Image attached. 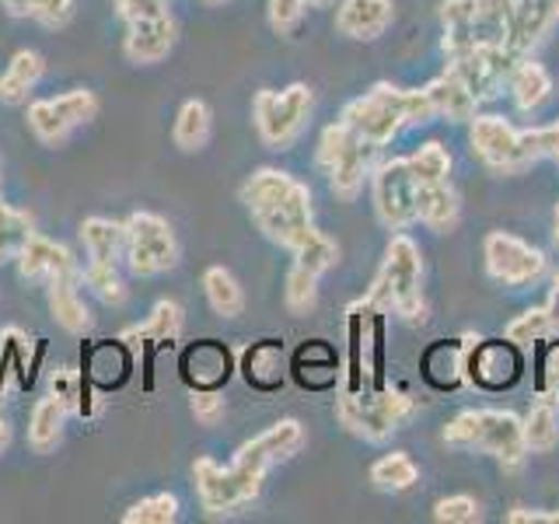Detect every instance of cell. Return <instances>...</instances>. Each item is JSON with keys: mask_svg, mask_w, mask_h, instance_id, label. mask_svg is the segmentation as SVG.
<instances>
[{"mask_svg": "<svg viewBox=\"0 0 559 524\" xmlns=\"http://www.w3.org/2000/svg\"><path fill=\"white\" fill-rule=\"evenodd\" d=\"M507 524H559V511H538V507H511Z\"/></svg>", "mask_w": 559, "mask_h": 524, "instance_id": "obj_52", "label": "cell"}, {"mask_svg": "<svg viewBox=\"0 0 559 524\" xmlns=\"http://www.w3.org/2000/svg\"><path fill=\"white\" fill-rule=\"evenodd\" d=\"M427 98L433 105V119H448V122H472L476 119V105L479 98L468 92V87L451 74H441L437 81H430L427 87Z\"/></svg>", "mask_w": 559, "mask_h": 524, "instance_id": "obj_29", "label": "cell"}, {"mask_svg": "<svg viewBox=\"0 0 559 524\" xmlns=\"http://www.w3.org/2000/svg\"><path fill=\"white\" fill-rule=\"evenodd\" d=\"M294 378L305 384L311 392H322L332 389L340 381V360H336V349L322 340H311L297 349L294 357Z\"/></svg>", "mask_w": 559, "mask_h": 524, "instance_id": "obj_30", "label": "cell"}, {"mask_svg": "<svg viewBox=\"0 0 559 524\" xmlns=\"http://www.w3.org/2000/svg\"><path fill=\"white\" fill-rule=\"evenodd\" d=\"M332 0H308V8H329Z\"/></svg>", "mask_w": 559, "mask_h": 524, "instance_id": "obj_57", "label": "cell"}, {"mask_svg": "<svg viewBox=\"0 0 559 524\" xmlns=\"http://www.w3.org/2000/svg\"><path fill=\"white\" fill-rule=\"evenodd\" d=\"M175 43H179V25H175L171 14L151 17V22H133L122 35V57L133 67H154L171 57Z\"/></svg>", "mask_w": 559, "mask_h": 524, "instance_id": "obj_19", "label": "cell"}, {"mask_svg": "<svg viewBox=\"0 0 559 524\" xmlns=\"http://www.w3.org/2000/svg\"><path fill=\"white\" fill-rule=\"evenodd\" d=\"M546 311H549V322H552V329L559 332V276H556V284H552V294H549V305H546Z\"/></svg>", "mask_w": 559, "mask_h": 524, "instance_id": "obj_54", "label": "cell"}, {"mask_svg": "<svg viewBox=\"0 0 559 524\" xmlns=\"http://www.w3.org/2000/svg\"><path fill=\"white\" fill-rule=\"evenodd\" d=\"M46 305L49 314L57 319V325L70 336H84L87 329L95 325L92 311H87L84 297H81V273H63L46 284Z\"/></svg>", "mask_w": 559, "mask_h": 524, "instance_id": "obj_21", "label": "cell"}, {"mask_svg": "<svg viewBox=\"0 0 559 524\" xmlns=\"http://www.w3.org/2000/svg\"><path fill=\"white\" fill-rule=\"evenodd\" d=\"M14 262H17V276H22L28 287H39V284L46 287L49 279H57L63 273H81V262L74 259V252L43 235H32Z\"/></svg>", "mask_w": 559, "mask_h": 524, "instance_id": "obj_18", "label": "cell"}, {"mask_svg": "<svg viewBox=\"0 0 559 524\" xmlns=\"http://www.w3.org/2000/svg\"><path fill=\"white\" fill-rule=\"evenodd\" d=\"M238 196L259 231L280 249L294 252L311 238V189L297 182L290 171L259 168L241 182Z\"/></svg>", "mask_w": 559, "mask_h": 524, "instance_id": "obj_2", "label": "cell"}, {"mask_svg": "<svg viewBox=\"0 0 559 524\" xmlns=\"http://www.w3.org/2000/svg\"><path fill=\"white\" fill-rule=\"evenodd\" d=\"M381 311L367 301L349 305V374L346 392L381 389Z\"/></svg>", "mask_w": 559, "mask_h": 524, "instance_id": "obj_13", "label": "cell"}, {"mask_svg": "<svg viewBox=\"0 0 559 524\" xmlns=\"http://www.w3.org/2000/svg\"><path fill=\"white\" fill-rule=\"evenodd\" d=\"M0 8H4L11 17H28L32 14V0H0Z\"/></svg>", "mask_w": 559, "mask_h": 524, "instance_id": "obj_53", "label": "cell"}, {"mask_svg": "<svg viewBox=\"0 0 559 524\" xmlns=\"http://www.w3.org/2000/svg\"><path fill=\"white\" fill-rule=\"evenodd\" d=\"M227 374H231V354L214 340H203L186 354V381L197 389H221Z\"/></svg>", "mask_w": 559, "mask_h": 524, "instance_id": "obj_32", "label": "cell"}, {"mask_svg": "<svg viewBox=\"0 0 559 524\" xmlns=\"http://www.w3.org/2000/svg\"><path fill=\"white\" fill-rule=\"evenodd\" d=\"M186 329V311L179 301H171V297H165V301H157L147 314L144 325H136L130 332H122V343H133V340H147V343H175L182 336Z\"/></svg>", "mask_w": 559, "mask_h": 524, "instance_id": "obj_33", "label": "cell"}, {"mask_svg": "<svg viewBox=\"0 0 559 524\" xmlns=\"http://www.w3.org/2000/svg\"><path fill=\"white\" fill-rule=\"evenodd\" d=\"M284 305L290 314H297V319L311 314L314 305H319V276L294 262V266L287 270V279H284Z\"/></svg>", "mask_w": 559, "mask_h": 524, "instance_id": "obj_40", "label": "cell"}, {"mask_svg": "<svg viewBox=\"0 0 559 524\" xmlns=\"http://www.w3.org/2000/svg\"><path fill=\"white\" fill-rule=\"evenodd\" d=\"M472 154L497 175H518L549 157V127L518 130L500 116H476L468 130Z\"/></svg>", "mask_w": 559, "mask_h": 524, "instance_id": "obj_7", "label": "cell"}, {"mask_svg": "<svg viewBox=\"0 0 559 524\" xmlns=\"http://www.w3.org/2000/svg\"><path fill=\"white\" fill-rule=\"evenodd\" d=\"M381 314H402L406 322H424V252L409 235H395L384 249V262L364 297Z\"/></svg>", "mask_w": 559, "mask_h": 524, "instance_id": "obj_4", "label": "cell"}, {"mask_svg": "<svg viewBox=\"0 0 559 524\" xmlns=\"http://www.w3.org/2000/svg\"><path fill=\"white\" fill-rule=\"evenodd\" d=\"M49 395L74 416H95L98 413L95 406H87L84 378H81V371H74V367H57V371L49 374Z\"/></svg>", "mask_w": 559, "mask_h": 524, "instance_id": "obj_41", "label": "cell"}, {"mask_svg": "<svg viewBox=\"0 0 559 524\" xmlns=\"http://www.w3.org/2000/svg\"><path fill=\"white\" fill-rule=\"evenodd\" d=\"M413 413V398L402 389H357L336 398V419L343 424V430H349L354 437H364V441L381 444L399 430L402 419H409Z\"/></svg>", "mask_w": 559, "mask_h": 524, "instance_id": "obj_8", "label": "cell"}, {"mask_svg": "<svg viewBox=\"0 0 559 524\" xmlns=\"http://www.w3.org/2000/svg\"><path fill=\"white\" fill-rule=\"evenodd\" d=\"M224 409H227V402H224V395L217 389H192L189 413H192V419H197L200 427H217L224 419Z\"/></svg>", "mask_w": 559, "mask_h": 524, "instance_id": "obj_49", "label": "cell"}, {"mask_svg": "<svg viewBox=\"0 0 559 524\" xmlns=\"http://www.w3.org/2000/svg\"><path fill=\"white\" fill-rule=\"evenodd\" d=\"M112 8L122 25H133V22H151V17L171 14V0H112Z\"/></svg>", "mask_w": 559, "mask_h": 524, "instance_id": "obj_51", "label": "cell"}, {"mask_svg": "<svg viewBox=\"0 0 559 524\" xmlns=\"http://www.w3.org/2000/svg\"><path fill=\"white\" fill-rule=\"evenodd\" d=\"M416 479H419V468L406 451L381 454L371 465V486L381 489V493H406V489L416 486Z\"/></svg>", "mask_w": 559, "mask_h": 524, "instance_id": "obj_37", "label": "cell"}, {"mask_svg": "<svg viewBox=\"0 0 559 524\" xmlns=\"http://www.w3.org/2000/svg\"><path fill=\"white\" fill-rule=\"evenodd\" d=\"M559 22V0H514V35L511 49L528 52L546 39V32Z\"/></svg>", "mask_w": 559, "mask_h": 524, "instance_id": "obj_25", "label": "cell"}, {"mask_svg": "<svg viewBox=\"0 0 559 524\" xmlns=\"http://www.w3.org/2000/svg\"><path fill=\"white\" fill-rule=\"evenodd\" d=\"M67 409L60 406L57 398L52 395H46V398H39L32 406V416H28V448L35 451V454H52L60 444H63V430H67Z\"/></svg>", "mask_w": 559, "mask_h": 524, "instance_id": "obj_31", "label": "cell"}, {"mask_svg": "<svg viewBox=\"0 0 559 524\" xmlns=\"http://www.w3.org/2000/svg\"><path fill=\"white\" fill-rule=\"evenodd\" d=\"M441 28L448 57L468 49H511L514 0H444Z\"/></svg>", "mask_w": 559, "mask_h": 524, "instance_id": "obj_5", "label": "cell"}, {"mask_svg": "<svg viewBox=\"0 0 559 524\" xmlns=\"http://www.w3.org/2000/svg\"><path fill=\"white\" fill-rule=\"evenodd\" d=\"M179 514H182L179 497L162 489V493H151L144 500L130 503L127 514H122V524H175Z\"/></svg>", "mask_w": 559, "mask_h": 524, "instance_id": "obj_39", "label": "cell"}, {"mask_svg": "<svg viewBox=\"0 0 559 524\" xmlns=\"http://www.w3.org/2000/svg\"><path fill=\"white\" fill-rule=\"evenodd\" d=\"M200 4H210V8H217V4H227V0H200Z\"/></svg>", "mask_w": 559, "mask_h": 524, "instance_id": "obj_58", "label": "cell"}, {"mask_svg": "<svg viewBox=\"0 0 559 524\" xmlns=\"http://www.w3.org/2000/svg\"><path fill=\"white\" fill-rule=\"evenodd\" d=\"M430 119H433V105L427 92H406V87H392V84H374L367 95L349 102L340 116V122H346L349 130L374 147L392 144L406 127Z\"/></svg>", "mask_w": 559, "mask_h": 524, "instance_id": "obj_3", "label": "cell"}, {"mask_svg": "<svg viewBox=\"0 0 559 524\" xmlns=\"http://www.w3.org/2000/svg\"><path fill=\"white\" fill-rule=\"evenodd\" d=\"M308 433L301 419H276L249 444L235 451L231 465H217L214 458H197L192 462V486L206 517H235L259 500V489L266 472L280 462L294 458L305 448Z\"/></svg>", "mask_w": 559, "mask_h": 524, "instance_id": "obj_1", "label": "cell"}, {"mask_svg": "<svg viewBox=\"0 0 559 524\" xmlns=\"http://www.w3.org/2000/svg\"><path fill=\"white\" fill-rule=\"evenodd\" d=\"M521 378V346L511 340H476L465 360V381L483 392H503Z\"/></svg>", "mask_w": 559, "mask_h": 524, "instance_id": "obj_17", "label": "cell"}, {"mask_svg": "<svg viewBox=\"0 0 559 524\" xmlns=\"http://www.w3.org/2000/svg\"><path fill=\"white\" fill-rule=\"evenodd\" d=\"M441 437L448 448L489 454L503 468H521L528 458L521 419L507 409H465L451 419Z\"/></svg>", "mask_w": 559, "mask_h": 524, "instance_id": "obj_6", "label": "cell"}, {"mask_svg": "<svg viewBox=\"0 0 559 524\" xmlns=\"http://www.w3.org/2000/svg\"><path fill=\"white\" fill-rule=\"evenodd\" d=\"M378 147L367 144L364 136H357L346 122H332L319 136V168L325 171L329 189L336 192L340 200H357V192L364 189V179L371 175Z\"/></svg>", "mask_w": 559, "mask_h": 524, "instance_id": "obj_11", "label": "cell"}, {"mask_svg": "<svg viewBox=\"0 0 559 524\" xmlns=\"http://www.w3.org/2000/svg\"><path fill=\"white\" fill-rule=\"evenodd\" d=\"M81 245L87 262L119 266L122 249H127V224L112 217H87L81 221Z\"/></svg>", "mask_w": 559, "mask_h": 524, "instance_id": "obj_27", "label": "cell"}, {"mask_svg": "<svg viewBox=\"0 0 559 524\" xmlns=\"http://www.w3.org/2000/svg\"><path fill=\"white\" fill-rule=\"evenodd\" d=\"M535 392L542 398L559 402V343H546L538 354V367H535Z\"/></svg>", "mask_w": 559, "mask_h": 524, "instance_id": "obj_47", "label": "cell"}, {"mask_svg": "<svg viewBox=\"0 0 559 524\" xmlns=\"http://www.w3.org/2000/svg\"><path fill=\"white\" fill-rule=\"evenodd\" d=\"M241 378L259 392H273L287 378V354L276 340H259L241 354Z\"/></svg>", "mask_w": 559, "mask_h": 524, "instance_id": "obj_24", "label": "cell"}, {"mask_svg": "<svg viewBox=\"0 0 559 524\" xmlns=\"http://www.w3.org/2000/svg\"><path fill=\"white\" fill-rule=\"evenodd\" d=\"M552 322H549V311L546 308H528L524 314H518V319L507 325V340H511L514 346L528 349L535 343H546L552 336Z\"/></svg>", "mask_w": 559, "mask_h": 524, "instance_id": "obj_45", "label": "cell"}, {"mask_svg": "<svg viewBox=\"0 0 559 524\" xmlns=\"http://www.w3.org/2000/svg\"><path fill=\"white\" fill-rule=\"evenodd\" d=\"M46 78V60L35 49H17L8 70L0 74V102L4 105H25L35 87Z\"/></svg>", "mask_w": 559, "mask_h": 524, "instance_id": "obj_26", "label": "cell"}, {"mask_svg": "<svg viewBox=\"0 0 559 524\" xmlns=\"http://www.w3.org/2000/svg\"><path fill=\"white\" fill-rule=\"evenodd\" d=\"M409 168H413L416 186L419 182H441L451 175V154H448L444 144L427 140V144H419V151L409 154Z\"/></svg>", "mask_w": 559, "mask_h": 524, "instance_id": "obj_43", "label": "cell"}, {"mask_svg": "<svg viewBox=\"0 0 559 524\" xmlns=\"http://www.w3.org/2000/svg\"><path fill=\"white\" fill-rule=\"evenodd\" d=\"M305 11H308V0H270L266 4L270 28L276 35H290L297 25L305 22Z\"/></svg>", "mask_w": 559, "mask_h": 524, "instance_id": "obj_50", "label": "cell"}, {"mask_svg": "<svg viewBox=\"0 0 559 524\" xmlns=\"http://www.w3.org/2000/svg\"><path fill=\"white\" fill-rule=\"evenodd\" d=\"M0 186H4V168H0Z\"/></svg>", "mask_w": 559, "mask_h": 524, "instance_id": "obj_60", "label": "cell"}, {"mask_svg": "<svg viewBox=\"0 0 559 524\" xmlns=\"http://www.w3.org/2000/svg\"><path fill=\"white\" fill-rule=\"evenodd\" d=\"M479 336L465 332L462 340H437L424 349L419 357V371H424L427 384L437 392H454L459 384L465 381V360H468V349Z\"/></svg>", "mask_w": 559, "mask_h": 524, "instance_id": "obj_20", "label": "cell"}, {"mask_svg": "<svg viewBox=\"0 0 559 524\" xmlns=\"http://www.w3.org/2000/svg\"><path fill=\"white\" fill-rule=\"evenodd\" d=\"M483 259H486V273L503 287H524L535 284V279L546 273V255L532 249L528 241H521L507 231H493L483 241Z\"/></svg>", "mask_w": 559, "mask_h": 524, "instance_id": "obj_15", "label": "cell"}, {"mask_svg": "<svg viewBox=\"0 0 559 524\" xmlns=\"http://www.w3.org/2000/svg\"><path fill=\"white\" fill-rule=\"evenodd\" d=\"M98 109L102 105H98V95L92 92V87H70V92H63V95L28 102L25 127L43 147L57 151V147H67L70 136H74L81 127L95 122Z\"/></svg>", "mask_w": 559, "mask_h": 524, "instance_id": "obj_12", "label": "cell"}, {"mask_svg": "<svg viewBox=\"0 0 559 524\" xmlns=\"http://www.w3.org/2000/svg\"><path fill=\"white\" fill-rule=\"evenodd\" d=\"M214 136V112L203 98H186L171 122V144L182 154H197Z\"/></svg>", "mask_w": 559, "mask_h": 524, "instance_id": "obj_28", "label": "cell"}, {"mask_svg": "<svg viewBox=\"0 0 559 524\" xmlns=\"http://www.w3.org/2000/svg\"><path fill=\"white\" fill-rule=\"evenodd\" d=\"M448 63H451L448 67L451 74L483 102V98L500 95V87L511 81L521 57L514 49H468V52H459V57H448Z\"/></svg>", "mask_w": 559, "mask_h": 524, "instance_id": "obj_16", "label": "cell"}, {"mask_svg": "<svg viewBox=\"0 0 559 524\" xmlns=\"http://www.w3.org/2000/svg\"><path fill=\"white\" fill-rule=\"evenodd\" d=\"M81 287H87L109 308L127 305V294H130L119 276V266H105V262H87V266H81Z\"/></svg>", "mask_w": 559, "mask_h": 524, "instance_id": "obj_38", "label": "cell"}, {"mask_svg": "<svg viewBox=\"0 0 559 524\" xmlns=\"http://www.w3.org/2000/svg\"><path fill=\"white\" fill-rule=\"evenodd\" d=\"M507 87H511V95H514V105L521 112H535L542 102H546L552 95V78H549V70L535 63V60H521L514 67V74L511 81H507Z\"/></svg>", "mask_w": 559, "mask_h": 524, "instance_id": "obj_35", "label": "cell"}, {"mask_svg": "<svg viewBox=\"0 0 559 524\" xmlns=\"http://www.w3.org/2000/svg\"><path fill=\"white\" fill-rule=\"evenodd\" d=\"M556 241H559V206H556Z\"/></svg>", "mask_w": 559, "mask_h": 524, "instance_id": "obj_59", "label": "cell"}, {"mask_svg": "<svg viewBox=\"0 0 559 524\" xmlns=\"http://www.w3.org/2000/svg\"><path fill=\"white\" fill-rule=\"evenodd\" d=\"M549 157L559 165V122H552V127H549Z\"/></svg>", "mask_w": 559, "mask_h": 524, "instance_id": "obj_55", "label": "cell"}, {"mask_svg": "<svg viewBox=\"0 0 559 524\" xmlns=\"http://www.w3.org/2000/svg\"><path fill=\"white\" fill-rule=\"evenodd\" d=\"M290 255H294L297 266H305L314 276H322L340 262V245L332 241L329 235H322V231H311V238L301 245V249H294Z\"/></svg>", "mask_w": 559, "mask_h": 524, "instance_id": "obj_44", "label": "cell"}, {"mask_svg": "<svg viewBox=\"0 0 559 524\" xmlns=\"http://www.w3.org/2000/svg\"><path fill=\"white\" fill-rule=\"evenodd\" d=\"M32 217L25 210H17L11 203L0 200V262H14L22 245L32 238Z\"/></svg>", "mask_w": 559, "mask_h": 524, "instance_id": "obj_42", "label": "cell"}, {"mask_svg": "<svg viewBox=\"0 0 559 524\" xmlns=\"http://www.w3.org/2000/svg\"><path fill=\"white\" fill-rule=\"evenodd\" d=\"M311 105H314V95H311V87L301 81L284 87V92L259 87L255 98H252V122H255V133L262 140V147L290 151L297 144V136H301L308 127Z\"/></svg>", "mask_w": 559, "mask_h": 524, "instance_id": "obj_9", "label": "cell"}, {"mask_svg": "<svg viewBox=\"0 0 559 524\" xmlns=\"http://www.w3.org/2000/svg\"><path fill=\"white\" fill-rule=\"evenodd\" d=\"M8 448H11V424L8 419H0V458L8 454Z\"/></svg>", "mask_w": 559, "mask_h": 524, "instance_id": "obj_56", "label": "cell"}, {"mask_svg": "<svg viewBox=\"0 0 559 524\" xmlns=\"http://www.w3.org/2000/svg\"><path fill=\"white\" fill-rule=\"evenodd\" d=\"M459 217H462V203L448 179L416 186V221L424 227H430L437 235H448L459 227Z\"/></svg>", "mask_w": 559, "mask_h": 524, "instance_id": "obj_23", "label": "cell"}, {"mask_svg": "<svg viewBox=\"0 0 559 524\" xmlns=\"http://www.w3.org/2000/svg\"><path fill=\"white\" fill-rule=\"evenodd\" d=\"M371 196L374 214L389 231H406L409 224H416V179L409 157H392V162H381L374 168Z\"/></svg>", "mask_w": 559, "mask_h": 524, "instance_id": "obj_14", "label": "cell"}, {"mask_svg": "<svg viewBox=\"0 0 559 524\" xmlns=\"http://www.w3.org/2000/svg\"><path fill=\"white\" fill-rule=\"evenodd\" d=\"M524 427V444H528V454H549L559 444V409L552 398L535 395L528 416L521 419Z\"/></svg>", "mask_w": 559, "mask_h": 524, "instance_id": "obj_36", "label": "cell"}, {"mask_svg": "<svg viewBox=\"0 0 559 524\" xmlns=\"http://www.w3.org/2000/svg\"><path fill=\"white\" fill-rule=\"evenodd\" d=\"M203 294H206L210 311L221 314V319H238V314L245 311V290L238 284V276L227 266H206Z\"/></svg>", "mask_w": 559, "mask_h": 524, "instance_id": "obj_34", "label": "cell"}, {"mask_svg": "<svg viewBox=\"0 0 559 524\" xmlns=\"http://www.w3.org/2000/svg\"><path fill=\"white\" fill-rule=\"evenodd\" d=\"M392 0H343L336 11V32L354 43H374L392 25Z\"/></svg>", "mask_w": 559, "mask_h": 524, "instance_id": "obj_22", "label": "cell"}, {"mask_svg": "<svg viewBox=\"0 0 559 524\" xmlns=\"http://www.w3.org/2000/svg\"><path fill=\"white\" fill-rule=\"evenodd\" d=\"M483 517L479 500L468 493H454V497H441L433 503V521L437 524H476Z\"/></svg>", "mask_w": 559, "mask_h": 524, "instance_id": "obj_46", "label": "cell"}, {"mask_svg": "<svg viewBox=\"0 0 559 524\" xmlns=\"http://www.w3.org/2000/svg\"><path fill=\"white\" fill-rule=\"evenodd\" d=\"M78 14V4L74 0H32V22H39L43 28L49 32H60L67 28L70 22H74Z\"/></svg>", "mask_w": 559, "mask_h": 524, "instance_id": "obj_48", "label": "cell"}, {"mask_svg": "<svg viewBox=\"0 0 559 524\" xmlns=\"http://www.w3.org/2000/svg\"><path fill=\"white\" fill-rule=\"evenodd\" d=\"M122 224H127L122 262H127V270L133 276L154 279V276H165L179 266L182 249H179V238H175V227L168 224V217L154 214V210H133Z\"/></svg>", "mask_w": 559, "mask_h": 524, "instance_id": "obj_10", "label": "cell"}]
</instances>
